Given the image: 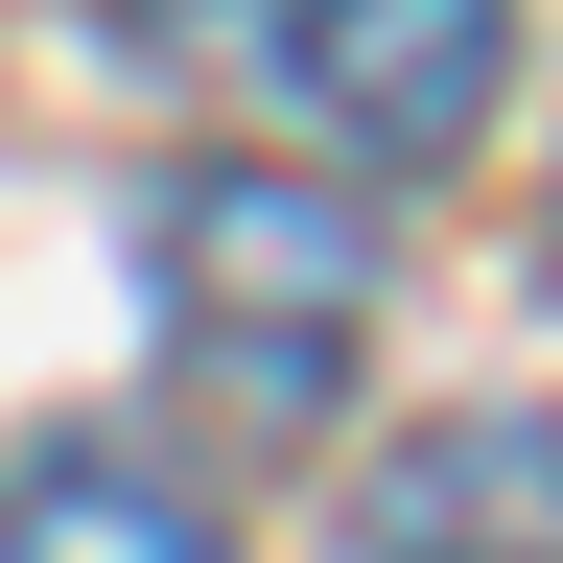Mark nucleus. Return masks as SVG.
Returning a JSON list of instances; mask_svg holds the SVG:
<instances>
[{
	"mask_svg": "<svg viewBox=\"0 0 563 563\" xmlns=\"http://www.w3.org/2000/svg\"><path fill=\"white\" fill-rule=\"evenodd\" d=\"M141 329H165V376L211 422L306 446L352 399V352H376V211L329 165H165V211H141Z\"/></svg>",
	"mask_w": 563,
	"mask_h": 563,
	"instance_id": "obj_1",
	"label": "nucleus"
},
{
	"mask_svg": "<svg viewBox=\"0 0 563 563\" xmlns=\"http://www.w3.org/2000/svg\"><path fill=\"white\" fill-rule=\"evenodd\" d=\"M540 258H563V235H540Z\"/></svg>",
	"mask_w": 563,
	"mask_h": 563,
	"instance_id": "obj_5",
	"label": "nucleus"
},
{
	"mask_svg": "<svg viewBox=\"0 0 563 563\" xmlns=\"http://www.w3.org/2000/svg\"><path fill=\"white\" fill-rule=\"evenodd\" d=\"M329 563H563V399H422L352 470Z\"/></svg>",
	"mask_w": 563,
	"mask_h": 563,
	"instance_id": "obj_3",
	"label": "nucleus"
},
{
	"mask_svg": "<svg viewBox=\"0 0 563 563\" xmlns=\"http://www.w3.org/2000/svg\"><path fill=\"white\" fill-rule=\"evenodd\" d=\"M0 563H235V540H211L141 446H47L24 493H0Z\"/></svg>",
	"mask_w": 563,
	"mask_h": 563,
	"instance_id": "obj_4",
	"label": "nucleus"
},
{
	"mask_svg": "<svg viewBox=\"0 0 563 563\" xmlns=\"http://www.w3.org/2000/svg\"><path fill=\"white\" fill-rule=\"evenodd\" d=\"M235 70L306 141H352V165H470L493 95H517V24H493V0H258Z\"/></svg>",
	"mask_w": 563,
	"mask_h": 563,
	"instance_id": "obj_2",
	"label": "nucleus"
}]
</instances>
